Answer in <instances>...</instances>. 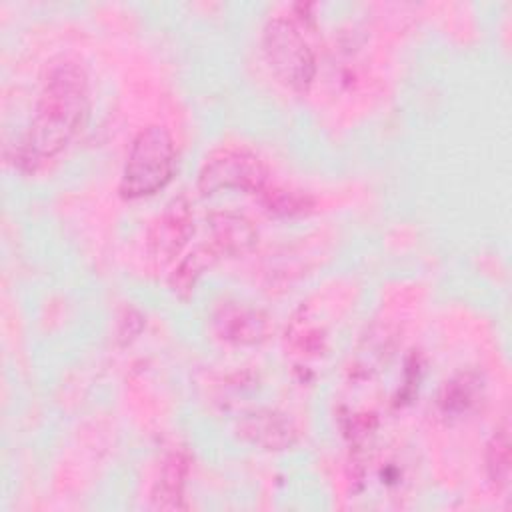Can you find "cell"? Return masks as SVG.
I'll list each match as a JSON object with an SVG mask.
<instances>
[{"instance_id":"cell-10","label":"cell","mask_w":512,"mask_h":512,"mask_svg":"<svg viewBox=\"0 0 512 512\" xmlns=\"http://www.w3.org/2000/svg\"><path fill=\"white\" fill-rule=\"evenodd\" d=\"M484 396L482 382L476 374L462 372L444 384L438 396V408L446 418H464L478 408Z\"/></svg>"},{"instance_id":"cell-11","label":"cell","mask_w":512,"mask_h":512,"mask_svg":"<svg viewBox=\"0 0 512 512\" xmlns=\"http://www.w3.org/2000/svg\"><path fill=\"white\" fill-rule=\"evenodd\" d=\"M486 474L490 482L504 490L510 482V424L504 418L492 432L486 446Z\"/></svg>"},{"instance_id":"cell-13","label":"cell","mask_w":512,"mask_h":512,"mask_svg":"<svg viewBox=\"0 0 512 512\" xmlns=\"http://www.w3.org/2000/svg\"><path fill=\"white\" fill-rule=\"evenodd\" d=\"M214 258V252L212 248H200V250H194L190 252L174 270L172 278H170V286L176 290V292H182V290H192L198 276L204 272V268H208V264L212 262Z\"/></svg>"},{"instance_id":"cell-8","label":"cell","mask_w":512,"mask_h":512,"mask_svg":"<svg viewBox=\"0 0 512 512\" xmlns=\"http://www.w3.org/2000/svg\"><path fill=\"white\" fill-rule=\"evenodd\" d=\"M210 232H212V252L214 254H242L248 252L256 242V230L252 224L232 212H220L210 216Z\"/></svg>"},{"instance_id":"cell-3","label":"cell","mask_w":512,"mask_h":512,"mask_svg":"<svg viewBox=\"0 0 512 512\" xmlns=\"http://www.w3.org/2000/svg\"><path fill=\"white\" fill-rule=\"evenodd\" d=\"M262 50L274 76L294 92H306L316 76V58L300 22L274 16L262 32Z\"/></svg>"},{"instance_id":"cell-7","label":"cell","mask_w":512,"mask_h":512,"mask_svg":"<svg viewBox=\"0 0 512 512\" xmlns=\"http://www.w3.org/2000/svg\"><path fill=\"white\" fill-rule=\"evenodd\" d=\"M240 436L264 450H282L296 442V428L292 422L274 410H258L238 424Z\"/></svg>"},{"instance_id":"cell-12","label":"cell","mask_w":512,"mask_h":512,"mask_svg":"<svg viewBox=\"0 0 512 512\" xmlns=\"http://www.w3.org/2000/svg\"><path fill=\"white\" fill-rule=\"evenodd\" d=\"M258 198L266 210L280 214V216L304 214L312 206V200L306 194H300V192H294L288 188L270 186V184L258 194Z\"/></svg>"},{"instance_id":"cell-9","label":"cell","mask_w":512,"mask_h":512,"mask_svg":"<svg viewBox=\"0 0 512 512\" xmlns=\"http://www.w3.org/2000/svg\"><path fill=\"white\" fill-rule=\"evenodd\" d=\"M188 476V460L174 452L170 454L158 474V480L152 490V506L160 510H178L186 508L184 502V486Z\"/></svg>"},{"instance_id":"cell-1","label":"cell","mask_w":512,"mask_h":512,"mask_svg":"<svg viewBox=\"0 0 512 512\" xmlns=\"http://www.w3.org/2000/svg\"><path fill=\"white\" fill-rule=\"evenodd\" d=\"M88 112L90 88L84 68L70 58L50 62L42 76L32 120L16 146V164L34 172L60 154L84 126Z\"/></svg>"},{"instance_id":"cell-4","label":"cell","mask_w":512,"mask_h":512,"mask_svg":"<svg viewBox=\"0 0 512 512\" xmlns=\"http://www.w3.org/2000/svg\"><path fill=\"white\" fill-rule=\"evenodd\" d=\"M268 186V168L246 148H218L206 156L198 172V190L204 196L240 190L260 194Z\"/></svg>"},{"instance_id":"cell-2","label":"cell","mask_w":512,"mask_h":512,"mask_svg":"<svg viewBox=\"0 0 512 512\" xmlns=\"http://www.w3.org/2000/svg\"><path fill=\"white\" fill-rule=\"evenodd\" d=\"M176 170V146L164 126L142 128L126 154L120 176V194L128 200L152 196L162 190Z\"/></svg>"},{"instance_id":"cell-5","label":"cell","mask_w":512,"mask_h":512,"mask_svg":"<svg viewBox=\"0 0 512 512\" xmlns=\"http://www.w3.org/2000/svg\"><path fill=\"white\" fill-rule=\"evenodd\" d=\"M194 232L192 206L184 196L172 198L164 210L156 216L148 230V254L150 258L164 266L172 262Z\"/></svg>"},{"instance_id":"cell-6","label":"cell","mask_w":512,"mask_h":512,"mask_svg":"<svg viewBox=\"0 0 512 512\" xmlns=\"http://www.w3.org/2000/svg\"><path fill=\"white\" fill-rule=\"evenodd\" d=\"M214 334L230 344H258L266 338L268 318L246 304H222L212 316Z\"/></svg>"}]
</instances>
